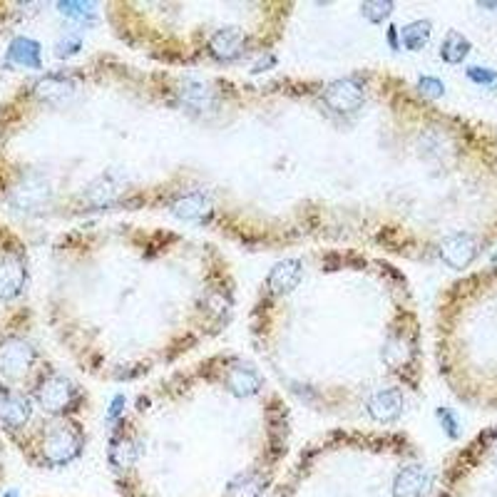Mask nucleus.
<instances>
[{
  "label": "nucleus",
  "instance_id": "1",
  "mask_svg": "<svg viewBox=\"0 0 497 497\" xmlns=\"http://www.w3.org/2000/svg\"><path fill=\"white\" fill-rule=\"evenodd\" d=\"M289 450L284 396L224 350L135 396L107 433V470L120 497H266Z\"/></svg>",
  "mask_w": 497,
  "mask_h": 497
},
{
  "label": "nucleus",
  "instance_id": "2",
  "mask_svg": "<svg viewBox=\"0 0 497 497\" xmlns=\"http://www.w3.org/2000/svg\"><path fill=\"white\" fill-rule=\"evenodd\" d=\"M430 472L403 433L341 428L306 442L266 497H428Z\"/></svg>",
  "mask_w": 497,
  "mask_h": 497
},
{
  "label": "nucleus",
  "instance_id": "3",
  "mask_svg": "<svg viewBox=\"0 0 497 497\" xmlns=\"http://www.w3.org/2000/svg\"><path fill=\"white\" fill-rule=\"evenodd\" d=\"M38 360V350L23 336H3L0 338V373L8 381H21L33 370Z\"/></svg>",
  "mask_w": 497,
  "mask_h": 497
},
{
  "label": "nucleus",
  "instance_id": "4",
  "mask_svg": "<svg viewBox=\"0 0 497 497\" xmlns=\"http://www.w3.org/2000/svg\"><path fill=\"white\" fill-rule=\"evenodd\" d=\"M33 413H35L33 398L6 386V383H0V425L13 435H21L18 440H23L25 430L30 428Z\"/></svg>",
  "mask_w": 497,
  "mask_h": 497
},
{
  "label": "nucleus",
  "instance_id": "5",
  "mask_svg": "<svg viewBox=\"0 0 497 497\" xmlns=\"http://www.w3.org/2000/svg\"><path fill=\"white\" fill-rule=\"evenodd\" d=\"M438 254H440V259L445 261L447 266H452V269H465L477 254V239L465 232L450 234V236H445L440 241Z\"/></svg>",
  "mask_w": 497,
  "mask_h": 497
},
{
  "label": "nucleus",
  "instance_id": "6",
  "mask_svg": "<svg viewBox=\"0 0 497 497\" xmlns=\"http://www.w3.org/2000/svg\"><path fill=\"white\" fill-rule=\"evenodd\" d=\"M28 284V269L25 261L16 254H8L0 259V299L13 301L23 294Z\"/></svg>",
  "mask_w": 497,
  "mask_h": 497
},
{
  "label": "nucleus",
  "instance_id": "7",
  "mask_svg": "<svg viewBox=\"0 0 497 497\" xmlns=\"http://www.w3.org/2000/svg\"><path fill=\"white\" fill-rule=\"evenodd\" d=\"M6 57H8V62H13V65L38 67L42 60V47H40V42L33 40V38L18 35V38H13L11 45H8Z\"/></svg>",
  "mask_w": 497,
  "mask_h": 497
},
{
  "label": "nucleus",
  "instance_id": "8",
  "mask_svg": "<svg viewBox=\"0 0 497 497\" xmlns=\"http://www.w3.org/2000/svg\"><path fill=\"white\" fill-rule=\"evenodd\" d=\"M467 52H470V40H467L462 33L457 30H450L445 35V40H442L440 45V55L445 62H450V65H457V62H462L467 57Z\"/></svg>",
  "mask_w": 497,
  "mask_h": 497
},
{
  "label": "nucleus",
  "instance_id": "9",
  "mask_svg": "<svg viewBox=\"0 0 497 497\" xmlns=\"http://www.w3.org/2000/svg\"><path fill=\"white\" fill-rule=\"evenodd\" d=\"M430 30H433L430 21L411 23V25L403 28V45H406L408 50H421L428 42V38H430Z\"/></svg>",
  "mask_w": 497,
  "mask_h": 497
},
{
  "label": "nucleus",
  "instance_id": "10",
  "mask_svg": "<svg viewBox=\"0 0 497 497\" xmlns=\"http://www.w3.org/2000/svg\"><path fill=\"white\" fill-rule=\"evenodd\" d=\"M467 77L477 85H487V87H497V72L495 70H487V67H480V65H472L467 67Z\"/></svg>",
  "mask_w": 497,
  "mask_h": 497
},
{
  "label": "nucleus",
  "instance_id": "11",
  "mask_svg": "<svg viewBox=\"0 0 497 497\" xmlns=\"http://www.w3.org/2000/svg\"><path fill=\"white\" fill-rule=\"evenodd\" d=\"M421 92L423 95H428V100L430 97H440L442 92H445V87H442V82L438 80V77H421Z\"/></svg>",
  "mask_w": 497,
  "mask_h": 497
}]
</instances>
